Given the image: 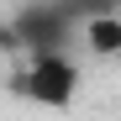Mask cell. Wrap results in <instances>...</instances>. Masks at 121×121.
I'll return each instance as SVG.
<instances>
[{
    "label": "cell",
    "mask_w": 121,
    "mask_h": 121,
    "mask_svg": "<svg viewBox=\"0 0 121 121\" xmlns=\"http://www.w3.org/2000/svg\"><path fill=\"white\" fill-rule=\"evenodd\" d=\"M79 37L95 58H116L121 53V11H95L79 21Z\"/></svg>",
    "instance_id": "3"
},
{
    "label": "cell",
    "mask_w": 121,
    "mask_h": 121,
    "mask_svg": "<svg viewBox=\"0 0 121 121\" xmlns=\"http://www.w3.org/2000/svg\"><path fill=\"white\" fill-rule=\"evenodd\" d=\"M16 90L26 100H37V105H48V111H69L74 95H79V63L69 53H32V63L16 79Z\"/></svg>",
    "instance_id": "1"
},
{
    "label": "cell",
    "mask_w": 121,
    "mask_h": 121,
    "mask_svg": "<svg viewBox=\"0 0 121 121\" xmlns=\"http://www.w3.org/2000/svg\"><path fill=\"white\" fill-rule=\"evenodd\" d=\"M16 37H21L32 53H69L74 16H69V5H63V0H37V5H26V11H21Z\"/></svg>",
    "instance_id": "2"
}]
</instances>
